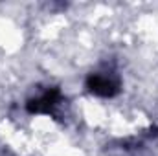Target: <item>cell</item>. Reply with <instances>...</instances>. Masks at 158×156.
Here are the masks:
<instances>
[{
  "label": "cell",
  "mask_w": 158,
  "mask_h": 156,
  "mask_svg": "<svg viewBox=\"0 0 158 156\" xmlns=\"http://www.w3.org/2000/svg\"><path fill=\"white\" fill-rule=\"evenodd\" d=\"M86 88L101 97H112L119 90L118 79H114L110 74H90L86 79Z\"/></svg>",
  "instance_id": "6da1fadb"
},
{
  "label": "cell",
  "mask_w": 158,
  "mask_h": 156,
  "mask_svg": "<svg viewBox=\"0 0 158 156\" xmlns=\"http://www.w3.org/2000/svg\"><path fill=\"white\" fill-rule=\"evenodd\" d=\"M59 99H61V92L57 88H52V90L44 92L40 97L31 99L28 103V110L30 112H37V114H40V112H50L59 103Z\"/></svg>",
  "instance_id": "7a4b0ae2"
}]
</instances>
